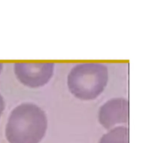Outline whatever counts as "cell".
<instances>
[{
  "label": "cell",
  "instance_id": "6",
  "mask_svg": "<svg viewBox=\"0 0 153 143\" xmlns=\"http://www.w3.org/2000/svg\"><path fill=\"white\" fill-rule=\"evenodd\" d=\"M4 109V98H3L2 95L0 94V117L1 116V113H2L3 110Z\"/></svg>",
  "mask_w": 153,
  "mask_h": 143
},
{
  "label": "cell",
  "instance_id": "7",
  "mask_svg": "<svg viewBox=\"0 0 153 143\" xmlns=\"http://www.w3.org/2000/svg\"><path fill=\"white\" fill-rule=\"evenodd\" d=\"M2 68H3V64L1 63H0V73H1Z\"/></svg>",
  "mask_w": 153,
  "mask_h": 143
},
{
  "label": "cell",
  "instance_id": "1",
  "mask_svg": "<svg viewBox=\"0 0 153 143\" xmlns=\"http://www.w3.org/2000/svg\"><path fill=\"white\" fill-rule=\"evenodd\" d=\"M46 113L36 104L23 103L10 113L5 128L9 143H39L46 133Z\"/></svg>",
  "mask_w": 153,
  "mask_h": 143
},
{
  "label": "cell",
  "instance_id": "2",
  "mask_svg": "<svg viewBox=\"0 0 153 143\" xmlns=\"http://www.w3.org/2000/svg\"><path fill=\"white\" fill-rule=\"evenodd\" d=\"M108 80V68L99 63H84L70 72L67 83L70 92L83 100L94 99L104 90Z\"/></svg>",
  "mask_w": 153,
  "mask_h": 143
},
{
  "label": "cell",
  "instance_id": "3",
  "mask_svg": "<svg viewBox=\"0 0 153 143\" xmlns=\"http://www.w3.org/2000/svg\"><path fill=\"white\" fill-rule=\"evenodd\" d=\"M54 63H16L14 72L19 81L29 87L46 84L53 74Z\"/></svg>",
  "mask_w": 153,
  "mask_h": 143
},
{
  "label": "cell",
  "instance_id": "4",
  "mask_svg": "<svg viewBox=\"0 0 153 143\" xmlns=\"http://www.w3.org/2000/svg\"><path fill=\"white\" fill-rule=\"evenodd\" d=\"M99 121L104 128H110L128 121V101L123 98H115L105 103L99 111Z\"/></svg>",
  "mask_w": 153,
  "mask_h": 143
},
{
  "label": "cell",
  "instance_id": "5",
  "mask_svg": "<svg viewBox=\"0 0 153 143\" xmlns=\"http://www.w3.org/2000/svg\"><path fill=\"white\" fill-rule=\"evenodd\" d=\"M100 143H128V130L126 127L120 126L104 134Z\"/></svg>",
  "mask_w": 153,
  "mask_h": 143
}]
</instances>
